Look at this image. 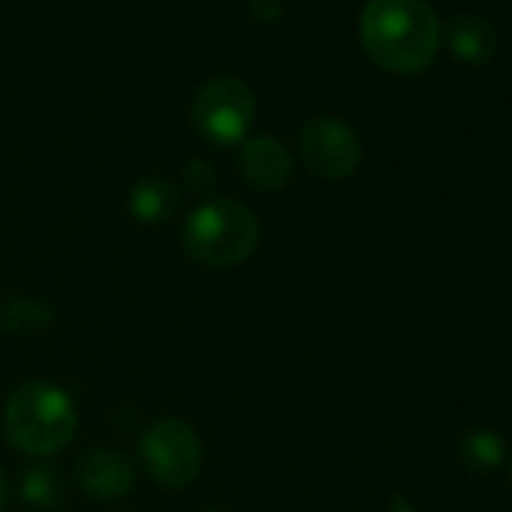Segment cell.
<instances>
[{"instance_id": "3957f363", "label": "cell", "mask_w": 512, "mask_h": 512, "mask_svg": "<svg viewBox=\"0 0 512 512\" xmlns=\"http://www.w3.org/2000/svg\"><path fill=\"white\" fill-rule=\"evenodd\" d=\"M260 235L253 208L229 196H211L187 214L181 244L190 260L205 269H235L256 253Z\"/></svg>"}, {"instance_id": "7a4b0ae2", "label": "cell", "mask_w": 512, "mask_h": 512, "mask_svg": "<svg viewBox=\"0 0 512 512\" xmlns=\"http://www.w3.org/2000/svg\"><path fill=\"white\" fill-rule=\"evenodd\" d=\"M79 431V410L67 389L49 380H31L10 392L4 407V437L31 458L61 452Z\"/></svg>"}, {"instance_id": "6da1fadb", "label": "cell", "mask_w": 512, "mask_h": 512, "mask_svg": "<svg viewBox=\"0 0 512 512\" xmlns=\"http://www.w3.org/2000/svg\"><path fill=\"white\" fill-rule=\"evenodd\" d=\"M359 37L380 70L416 76L434 64L443 28L428 0H368L359 16Z\"/></svg>"}, {"instance_id": "8992f818", "label": "cell", "mask_w": 512, "mask_h": 512, "mask_svg": "<svg viewBox=\"0 0 512 512\" xmlns=\"http://www.w3.org/2000/svg\"><path fill=\"white\" fill-rule=\"evenodd\" d=\"M299 151L305 166L326 181L350 178L362 163L359 133L338 118H314L299 133Z\"/></svg>"}, {"instance_id": "277c9868", "label": "cell", "mask_w": 512, "mask_h": 512, "mask_svg": "<svg viewBox=\"0 0 512 512\" xmlns=\"http://www.w3.org/2000/svg\"><path fill=\"white\" fill-rule=\"evenodd\" d=\"M253 115H256V97L250 85L235 76H217L205 82L196 91L193 109H190L193 130L205 142L220 145V148L244 142V136L250 133Z\"/></svg>"}, {"instance_id": "4fadbf2b", "label": "cell", "mask_w": 512, "mask_h": 512, "mask_svg": "<svg viewBox=\"0 0 512 512\" xmlns=\"http://www.w3.org/2000/svg\"><path fill=\"white\" fill-rule=\"evenodd\" d=\"M461 461L479 473H488V470H497L503 461H506V443L497 431L491 428H476V431H467L464 440H461Z\"/></svg>"}, {"instance_id": "2e32d148", "label": "cell", "mask_w": 512, "mask_h": 512, "mask_svg": "<svg viewBox=\"0 0 512 512\" xmlns=\"http://www.w3.org/2000/svg\"><path fill=\"white\" fill-rule=\"evenodd\" d=\"M208 512H220V509H208Z\"/></svg>"}, {"instance_id": "30bf717a", "label": "cell", "mask_w": 512, "mask_h": 512, "mask_svg": "<svg viewBox=\"0 0 512 512\" xmlns=\"http://www.w3.org/2000/svg\"><path fill=\"white\" fill-rule=\"evenodd\" d=\"M130 214L139 220V223H148V226H157L163 223L175 205H178V190L169 178L163 175H148V178H139L130 190Z\"/></svg>"}, {"instance_id": "52a82bcc", "label": "cell", "mask_w": 512, "mask_h": 512, "mask_svg": "<svg viewBox=\"0 0 512 512\" xmlns=\"http://www.w3.org/2000/svg\"><path fill=\"white\" fill-rule=\"evenodd\" d=\"M76 485L97 500L124 497L136 485V461L121 449L94 446L76 461Z\"/></svg>"}, {"instance_id": "9a60e30c", "label": "cell", "mask_w": 512, "mask_h": 512, "mask_svg": "<svg viewBox=\"0 0 512 512\" xmlns=\"http://www.w3.org/2000/svg\"><path fill=\"white\" fill-rule=\"evenodd\" d=\"M7 506H10V479L4 467H0V512H7Z\"/></svg>"}, {"instance_id": "7c38bea8", "label": "cell", "mask_w": 512, "mask_h": 512, "mask_svg": "<svg viewBox=\"0 0 512 512\" xmlns=\"http://www.w3.org/2000/svg\"><path fill=\"white\" fill-rule=\"evenodd\" d=\"M52 320H55L52 308L43 305L40 299L16 296V299H7L4 308H0V329L10 335H19V338L46 332L52 326Z\"/></svg>"}, {"instance_id": "8fae6325", "label": "cell", "mask_w": 512, "mask_h": 512, "mask_svg": "<svg viewBox=\"0 0 512 512\" xmlns=\"http://www.w3.org/2000/svg\"><path fill=\"white\" fill-rule=\"evenodd\" d=\"M19 497L37 512H55L64 500V482H61L58 467L46 461L28 464L19 479Z\"/></svg>"}, {"instance_id": "ba28073f", "label": "cell", "mask_w": 512, "mask_h": 512, "mask_svg": "<svg viewBox=\"0 0 512 512\" xmlns=\"http://www.w3.org/2000/svg\"><path fill=\"white\" fill-rule=\"evenodd\" d=\"M241 178L260 193H281L293 178V154L275 136H253L238 157Z\"/></svg>"}, {"instance_id": "5b68a950", "label": "cell", "mask_w": 512, "mask_h": 512, "mask_svg": "<svg viewBox=\"0 0 512 512\" xmlns=\"http://www.w3.org/2000/svg\"><path fill=\"white\" fill-rule=\"evenodd\" d=\"M139 461L160 488H187L202 470V440L184 419L163 416L145 428Z\"/></svg>"}, {"instance_id": "5bb4252c", "label": "cell", "mask_w": 512, "mask_h": 512, "mask_svg": "<svg viewBox=\"0 0 512 512\" xmlns=\"http://www.w3.org/2000/svg\"><path fill=\"white\" fill-rule=\"evenodd\" d=\"M184 184H187L190 193L208 196L214 190V184H217V172L205 157H193V160L184 163Z\"/></svg>"}, {"instance_id": "9c48e42d", "label": "cell", "mask_w": 512, "mask_h": 512, "mask_svg": "<svg viewBox=\"0 0 512 512\" xmlns=\"http://www.w3.org/2000/svg\"><path fill=\"white\" fill-rule=\"evenodd\" d=\"M446 40L449 49L458 61H464L467 67H485L494 61V55L500 52V37L497 28L473 13H458L452 16L449 28H446Z\"/></svg>"}]
</instances>
